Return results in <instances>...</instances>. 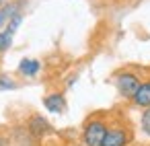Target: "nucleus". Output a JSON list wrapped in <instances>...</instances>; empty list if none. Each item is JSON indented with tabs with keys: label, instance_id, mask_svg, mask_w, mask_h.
Masks as SVG:
<instances>
[{
	"label": "nucleus",
	"instance_id": "2",
	"mask_svg": "<svg viewBox=\"0 0 150 146\" xmlns=\"http://www.w3.org/2000/svg\"><path fill=\"white\" fill-rule=\"evenodd\" d=\"M115 86H117V91H119L121 97L132 99L134 93H136L138 86H140V78H138L134 72H121V74H117V78H115Z\"/></svg>",
	"mask_w": 150,
	"mask_h": 146
},
{
	"label": "nucleus",
	"instance_id": "9",
	"mask_svg": "<svg viewBox=\"0 0 150 146\" xmlns=\"http://www.w3.org/2000/svg\"><path fill=\"white\" fill-rule=\"evenodd\" d=\"M19 6H23V2H11V4L0 6V29H2V27L19 13Z\"/></svg>",
	"mask_w": 150,
	"mask_h": 146
},
{
	"label": "nucleus",
	"instance_id": "3",
	"mask_svg": "<svg viewBox=\"0 0 150 146\" xmlns=\"http://www.w3.org/2000/svg\"><path fill=\"white\" fill-rule=\"evenodd\" d=\"M21 21H23V15L21 13H17L8 23H6V27L0 31V54L2 52H6L8 47H11V43H13V37H15V31L19 29V25H21Z\"/></svg>",
	"mask_w": 150,
	"mask_h": 146
},
{
	"label": "nucleus",
	"instance_id": "4",
	"mask_svg": "<svg viewBox=\"0 0 150 146\" xmlns=\"http://www.w3.org/2000/svg\"><path fill=\"white\" fill-rule=\"evenodd\" d=\"M127 140H129V136H127L125 130L113 128V130H107L105 140H103V146H125Z\"/></svg>",
	"mask_w": 150,
	"mask_h": 146
},
{
	"label": "nucleus",
	"instance_id": "11",
	"mask_svg": "<svg viewBox=\"0 0 150 146\" xmlns=\"http://www.w3.org/2000/svg\"><path fill=\"white\" fill-rule=\"evenodd\" d=\"M142 130H144V134L146 136H150V107L144 111V115H142Z\"/></svg>",
	"mask_w": 150,
	"mask_h": 146
},
{
	"label": "nucleus",
	"instance_id": "10",
	"mask_svg": "<svg viewBox=\"0 0 150 146\" xmlns=\"http://www.w3.org/2000/svg\"><path fill=\"white\" fill-rule=\"evenodd\" d=\"M13 89H17V82L4 74H0V91H13Z\"/></svg>",
	"mask_w": 150,
	"mask_h": 146
},
{
	"label": "nucleus",
	"instance_id": "8",
	"mask_svg": "<svg viewBox=\"0 0 150 146\" xmlns=\"http://www.w3.org/2000/svg\"><path fill=\"white\" fill-rule=\"evenodd\" d=\"M39 68H41V64H39V60H35V58H23L21 64H19V72H21L23 76H29V78L37 76Z\"/></svg>",
	"mask_w": 150,
	"mask_h": 146
},
{
	"label": "nucleus",
	"instance_id": "6",
	"mask_svg": "<svg viewBox=\"0 0 150 146\" xmlns=\"http://www.w3.org/2000/svg\"><path fill=\"white\" fill-rule=\"evenodd\" d=\"M43 105H45V109L52 111V113H62V111L66 109V99H64L62 93H54V95H47V97L43 99Z\"/></svg>",
	"mask_w": 150,
	"mask_h": 146
},
{
	"label": "nucleus",
	"instance_id": "1",
	"mask_svg": "<svg viewBox=\"0 0 150 146\" xmlns=\"http://www.w3.org/2000/svg\"><path fill=\"white\" fill-rule=\"evenodd\" d=\"M107 123L101 121V119H93L86 123L84 128V134H82V140L86 146H103V140H105V134H107Z\"/></svg>",
	"mask_w": 150,
	"mask_h": 146
},
{
	"label": "nucleus",
	"instance_id": "5",
	"mask_svg": "<svg viewBox=\"0 0 150 146\" xmlns=\"http://www.w3.org/2000/svg\"><path fill=\"white\" fill-rule=\"evenodd\" d=\"M29 130H31V134H33L35 138H41V136H45V134L52 132V125L47 123L45 117H41V115H33V117L29 119Z\"/></svg>",
	"mask_w": 150,
	"mask_h": 146
},
{
	"label": "nucleus",
	"instance_id": "7",
	"mask_svg": "<svg viewBox=\"0 0 150 146\" xmlns=\"http://www.w3.org/2000/svg\"><path fill=\"white\" fill-rule=\"evenodd\" d=\"M132 101L138 105V107H150V80L148 82H140L138 91L134 93Z\"/></svg>",
	"mask_w": 150,
	"mask_h": 146
}]
</instances>
